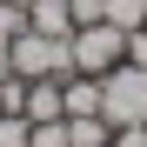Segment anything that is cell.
<instances>
[{
  "label": "cell",
  "mask_w": 147,
  "mask_h": 147,
  "mask_svg": "<svg viewBox=\"0 0 147 147\" xmlns=\"http://www.w3.org/2000/svg\"><path fill=\"white\" fill-rule=\"evenodd\" d=\"M20 27H27V13L0 0V47H13V40H20Z\"/></svg>",
  "instance_id": "obj_12"
},
{
  "label": "cell",
  "mask_w": 147,
  "mask_h": 147,
  "mask_svg": "<svg viewBox=\"0 0 147 147\" xmlns=\"http://www.w3.org/2000/svg\"><path fill=\"white\" fill-rule=\"evenodd\" d=\"M67 140H74V147H107L114 127H107L100 114H67Z\"/></svg>",
  "instance_id": "obj_7"
},
{
  "label": "cell",
  "mask_w": 147,
  "mask_h": 147,
  "mask_svg": "<svg viewBox=\"0 0 147 147\" xmlns=\"http://www.w3.org/2000/svg\"><path fill=\"white\" fill-rule=\"evenodd\" d=\"M27 147H74V140H67V120H40Z\"/></svg>",
  "instance_id": "obj_10"
},
{
  "label": "cell",
  "mask_w": 147,
  "mask_h": 147,
  "mask_svg": "<svg viewBox=\"0 0 147 147\" xmlns=\"http://www.w3.org/2000/svg\"><path fill=\"white\" fill-rule=\"evenodd\" d=\"M20 114L34 120H67V100H60V80H27V100H20Z\"/></svg>",
  "instance_id": "obj_4"
},
{
  "label": "cell",
  "mask_w": 147,
  "mask_h": 147,
  "mask_svg": "<svg viewBox=\"0 0 147 147\" xmlns=\"http://www.w3.org/2000/svg\"><path fill=\"white\" fill-rule=\"evenodd\" d=\"M7 74H13V60H7V47H0V80H7Z\"/></svg>",
  "instance_id": "obj_13"
},
{
  "label": "cell",
  "mask_w": 147,
  "mask_h": 147,
  "mask_svg": "<svg viewBox=\"0 0 147 147\" xmlns=\"http://www.w3.org/2000/svg\"><path fill=\"white\" fill-rule=\"evenodd\" d=\"M140 127H147V120H140Z\"/></svg>",
  "instance_id": "obj_15"
},
{
  "label": "cell",
  "mask_w": 147,
  "mask_h": 147,
  "mask_svg": "<svg viewBox=\"0 0 147 147\" xmlns=\"http://www.w3.org/2000/svg\"><path fill=\"white\" fill-rule=\"evenodd\" d=\"M100 120L107 127H140L147 120V74L134 60H120L114 74H100Z\"/></svg>",
  "instance_id": "obj_1"
},
{
  "label": "cell",
  "mask_w": 147,
  "mask_h": 147,
  "mask_svg": "<svg viewBox=\"0 0 147 147\" xmlns=\"http://www.w3.org/2000/svg\"><path fill=\"white\" fill-rule=\"evenodd\" d=\"M140 34H147V27H140Z\"/></svg>",
  "instance_id": "obj_16"
},
{
  "label": "cell",
  "mask_w": 147,
  "mask_h": 147,
  "mask_svg": "<svg viewBox=\"0 0 147 147\" xmlns=\"http://www.w3.org/2000/svg\"><path fill=\"white\" fill-rule=\"evenodd\" d=\"M60 100H67V114H100V80H94V74H67Z\"/></svg>",
  "instance_id": "obj_6"
},
{
  "label": "cell",
  "mask_w": 147,
  "mask_h": 147,
  "mask_svg": "<svg viewBox=\"0 0 147 147\" xmlns=\"http://www.w3.org/2000/svg\"><path fill=\"white\" fill-rule=\"evenodd\" d=\"M34 140V120L27 114H0V147H27Z\"/></svg>",
  "instance_id": "obj_9"
},
{
  "label": "cell",
  "mask_w": 147,
  "mask_h": 147,
  "mask_svg": "<svg viewBox=\"0 0 147 147\" xmlns=\"http://www.w3.org/2000/svg\"><path fill=\"white\" fill-rule=\"evenodd\" d=\"M7 60H13V74H20V80H67V74H74V60H67V40H54V34H34V27H20V40L7 47Z\"/></svg>",
  "instance_id": "obj_3"
},
{
  "label": "cell",
  "mask_w": 147,
  "mask_h": 147,
  "mask_svg": "<svg viewBox=\"0 0 147 147\" xmlns=\"http://www.w3.org/2000/svg\"><path fill=\"white\" fill-rule=\"evenodd\" d=\"M7 7H20V13H27V7H34V0H7Z\"/></svg>",
  "instance_id": "obj_14"
},
{
  "label": "cell",
  "mask_w": 147,
  "mask_h": 147,
  "mask_svg": "<svg viewBox=\"0 0 147 147\" xmlns=\"http://www.w3.org/2000/svg\"><path fill=\"white\" fill-rule=\"evenodd\" d=\"M67 60H74V74H114L120 60H127V34L120 27H107V20H94V27H74L67 34Z\"/></svg>",
  "instance_id": "obj_2"
},
{
  "label": "cell",
  "mask_w": 147,
  "mask_h": 147,
  "mask_svg": "<svg viewBox=\"0 0 147 147\" xmlns=\"http://www.w3.org/2000/svg\"><path fill=\"white\" fill-rule=\"evenodd\" d=\"M27 27L67 40V34H74V13H67V0H34V7H27Z\"/></svg>",
  "instance_id": "obj_5"
},
{
  "label": "cell",
  "mask_w": 147,
  "mask_h": 147,
  "mask_svg": "<svg viewBox=\"0 0 147 147\" xmlns=\"http://www.w3.org/2000/svg\"><path fill=\"white\" fill-rule=\"evenodd\" d=\"M74 27H94V20H107V0H67Z\"/></svg>",
  "instance_id": "obj_11"
},
{
  "label": "cell",
  "mask_w": 147,
  "mask_h": 147,
  "mask_svg": "<svg viewBox=\"0 0 147 147\" xmlns=\"http://www.w3.org/2000/svg\"><path fill=\"white\" fill-rule=\"evenodd\" d=\"M107 27L140 34V27H147V0H107Z\"/></svg>",
  "instance_id": "obj_8"
}]
</instances>
